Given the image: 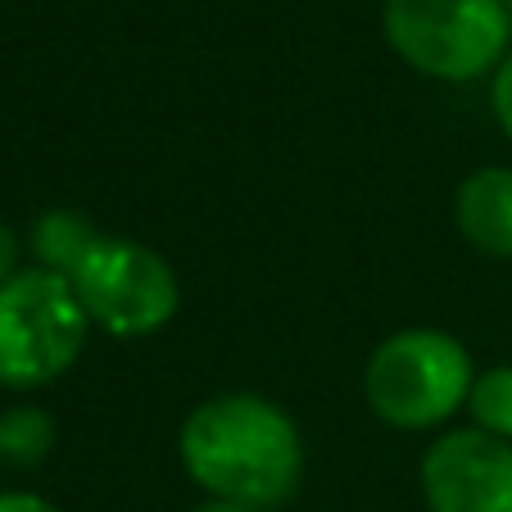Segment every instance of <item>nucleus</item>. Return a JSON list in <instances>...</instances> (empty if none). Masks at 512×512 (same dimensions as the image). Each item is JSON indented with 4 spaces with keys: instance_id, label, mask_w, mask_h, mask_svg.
I'll return each instance as SVG.
<instances>
[{
    "instance_id": "1",
    "label": "nucleus",
    "mask_w": 512,
    "mask_h": 512,
    "mask_svg": "<svg viewBox=\"0 0 512 512\" xmlns=\"http://www.w3.org/2000/svg\"><path fill=\"white\" fill-rule=\"evenodd\" d=\"M182 463L209 499L245 503V508H281L300 490L304 445L300 431L263 395H218L204 399L182 422Z\"/></svg>"
},
{
    "instance_id": "2",
    "label": "nucleus",
    "mask_w": 512,
    "mask_h": 512,
    "mask_svg": "<svg viewBox=\"0 0 512 512\" xmlns=\"http://www.w3.org/2000/svg\"><path fill=\"white\" fill-rule=\"evenodd\" d=\"M472 358L463 340L431 327L395 331L372 349L363 368L368 408L399 431H431L449 422L472 395Z\"/></svg>"
},
{
    "instance_id": "3",
    "label": "nucleus",
    "mask_w": 512,
    "mask_h": 512,
    "mask_svg": "<svg viewBox=\"0 0 512 512\" xmlns=\"http://www.w3.org/2000/svg\"><path fill=\"white\" fill-rule=\"evenodd\" d=\"M91 318L68 277L23 268L0 286V386L37 390L78 363Z\"/></svg>"
},
{
    "instance_id": "4",
    "label": "nucleus",
    "mask_w": 512,
    "mask_h": 512,
    "mask_svg": "<svg viewBox=\"0 0 512 512\" xmlns=\"http://www.w3.org/2000/svg\"><path fill=\"white\" fill-rule=\"evenodd\" d=\"M386 41L404 64L440 82H472L503 64L512 19L503 0H386Z\"/></svg>"
},
{
    "instance_id": "5",
    "label": "nucleus",
    "mask_w": 512,
    "mask_h": 512,
    "mask_svg": "<svg viewBox=\"0 0 512 512\" xmlns=\"http://www.w3.org/2000/svg\"><path fill=\"white\" fill-rule=\"evenodd\" d=\"M68 286L87 309L91 327L109 331L118 340H141L164 331L177 318L182 286L164 254L127 236H96L78 268L68 272Z\"/></svg>"
},
{
    "instance_id": "6",
    "label": "nucleus",
    "mask_w": 512,
    "mask_h": 512,
    "mask_svg": "<svg viewBox=\"0 0 512 512\" xmlns=\"http://www.w3.org/2000/svg\"><path fill=\"white\" fill-rule=\"evenodd\" d=\"M431 512H512V445L490 431H449L422 458Z\"/></svg>"
},
{
    "instance_id": "7",
    "label": "nucleus",
    "mask_w": 512,
    "mask_h": 512,
    "mask_svg": "<svg viewBox=\"0 0 512 512\" xmlns=\"http://www.w3.org/2000/svg\"><path fill=\"white\" fill-rule=\"evenodd\" d=\"M458 232L490 259H512V168H481L454 195Z\"/></svg>"
},
{
    "instance_id": "8",
    "label": "nucleus",
    "mask_w": 512,
    "mask_h": 512,
    "mask_svg": "<svg viewBox=\"0 0 512 512\" xmlns=\"http://www.w3.org/2000/svg\"><path fill=\"white\" fill-rule=\"evenodd\" d=\"M96 227H91L87 213L78 209H46L32 223V254H37V268L46 272H59V277H68V272L78 268V259L96 245Z\"/></svg>"
},
{
    "instance_id": "9",
    "label": "nucleus",
    "mask_w": 512,
    "mask_h": 512,
    "mask_svg": "<svg viewBox=\"0 0 512 512\" xmlns=\"http://www.w3.org/2000/svg\"><path fill=\"white\" fill-rule=\"evenodd\" d=\"M55 449V422L37 404H14L0 413V458L10 467H37Z\"/></svg>"
},
{
    "instance_id": "10",
    "label": "nucleus",
    "mask_w": 512,
    "mask_h": 512,
    "mask_svg": "<svg viewBox=\"0 0 512 512\" xmlns=\"http://www.w3.org/2000/svg\"><path fill=\"white\" fill-rule=\"evenodd\" d=\"M467 408H472L476 431H490V435H499V440L512 445V368L508 363L476 372Z\"/></svg>"
},
{
    "instance_id": "11",
    "label": "nucleus",
    "mask_w": 512,
    "mask_h": 512,
    "mask_svg": "<svg viewBox=\"0 0 512 512\" xmlns=\"http://www.w3.org/2000/svg\"><path fill=\"white\" fill-rule=\"evenodd\" d=\"M490 109H494V123L512 136V55H503V64L494 68V82H490Z\"/></svg>"
},
{
    "instance_id": "12",
    "label": "nucleus",
    "mask_w": 512,
    "mask_h": 512,
    "mask_svg": "<svg viewBox=\"0 0 512 512\" xmlns=\"http://www.w3.org/2000/svg\"><path fill=\"white\" fill-rule=\"evenodd\" d=\"M19 236H14V227L0 218V286L10 277H19Z\"/></svg>"
},
{
    "instance_id": "13",
    "label": "nucleus",
    "mask_w": 512,
    "mask_h": 512,
    "mask_svg": "<svg viewBox=\"0 0 512 512\" xmlns=\"http://www.w3.org/2000/svg\"><path fill=\"white\" fill-rule=\"evenodd\" d=\"M0 512H55V503H46L41 494L28 490H5L0 494Z\"/></svg>"
},
{
    "instance_id": "14",
    "label": "nucleus",
    "mask_w": 512,
    "mask_h": 512,
    "mask_svg": "<svg viewBox=\"0 0 512 512\" xmlns=\"http://www.w3.org/2000/svg\"><path fill=\"white\" fill-rule=\"evenodd\" d=\"M191 512H259V508H245V503H227V499H204L200 508Z\"/></svg>"
},
{
    "instance_id": "15",
    "label": "nucleus",
    "mask_w": 512,
    "mask_h": 512,
    "mask_svg": "<svg viewBox=\"0 0 512 512\" xmlns=\"http://www.w3.org/2000/svg\"><path fill=\"white\" fill-rule=\"evenodd\" d=\"M503 10H508V19H512V0H503Z\"/></svg>"
}]
</instances>
